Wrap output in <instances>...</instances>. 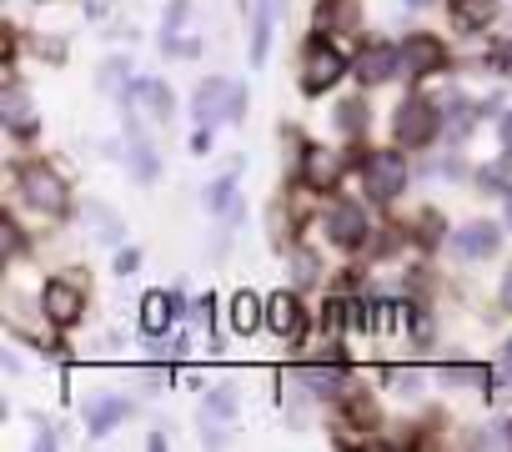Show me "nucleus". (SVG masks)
Masks as SVG:
<instances>
[{"mask_svg": "<svg viewBox=\"0 0 512 452\" xmlns=\"http://www.w3.org/2000/svg\"><path fill=\"white\" fill-rule=\"evenodd\" d=\"M206 412H216V417H231V412H236V397H231L226 387H216V392L206 397Z\"/></svg>", "mask_w": 512, "mask_h": 452, "instance_id": "29", "label": "nucleus"}, {"mask_svg": "<svg viewBox=\"0 0 512 452\" xmlns=\"http://www.w3.org/2000/svg\"><path fill=\"white\" fill-rule=\"evenodd\" d=\"M121 106H126V126H131V131H141V116H146L151 126H166V121L176 116V96H171V86L156 81V76L136 81V86L126 91Z\"/></svg>", "mask_w": 512, "mask_h": 452, "instance_id": "3", "label": "nucleus"}, {"mask_svg": "<svg viewBox=\"0 0 512 452\" xmlns=\"http://www.w3.org/2000/svg\"><path fill=\"white\" fill-rule=\"evenodd\" d=\"M277 11H282V0H256V16H251V66H267V56H272Z\"/></svg>", "mask_w": 512, "mask_h": 452, "instance_id": "15", "label": "nucleus"}, {"mask_svg": "<svg viewBox=\"0 0 512 452\" xmlns=\"http://www.w3.org/2000/svg\"><path fill=\"white\" fill-rule=\"evenodd\" d=\"M342 76H347L342 51H337V46H327L322 36H312V41H307V51H302V91H307V96H322V91H332Z\"/></svg>", "mask_w": 512, "mask_h": 452, "instance_id": "5", "label": "nucleus"}, {"mask_svg": "<svg viewBox=\"0 0 512 452\" xmlns=\"http://www.w3.org/2000/svg\"><path fill=\"white\" fill-rule=\"evenodd\" d=\"M267 327H272L277 337L297 342V337H302V327H307L302 297H297V292H272V297H267Z\"/></svg>", "mask_w": 512, "mask_h": 452, "instance_id": "13", "label": "nucleus"}, {"mask_svg": "<svg viewBox=\"0 0 512 452\" xmlns=\"http://www.w3.org/2000/svg\"><path fill=\"white\" fill-rule=\"evenodd\" d=\"M402 317H407V307H402V302H392V297L372 302V332H397V327H402Z\"/></svg>", "mask_w": 512, "mask_h": 452, "instance_id": "24", "label": "nucleus"}, {"mask_svg": "<svg viewBox=\"0 0 512 452\" xmlns=\"http://www.w3.org/2000/svg\"><path fill=\"white\" fill-rule=\"evenodd\" d=\"M16 252H21V226L6 221V257H16Z\"/></svg>", "mask_w": 512, "mask_h": 452, "instance_id": "36", "label": "nucleus"}, {"mask_svg": "<svg viewBox=\"0 0 512 452\" xmlns=\"http://www.w3.org/2000/svg\"><path fill=\"white\" fill-rule=\"evenodd\" d=\"M437 131H442V111H437L427 96H407V101L397 106V116H392V136H397L402 151H422V146H432Z\"/></svg>", "mask_w": 512, "mask_h": 452, "instance_id": "2", "label": "nucleus"}, {"mask_svg": "<svg viewBox=\"0 0 512 452\" xmlns=\"http://www.w3.org/2000/svg\"><path fill=\"white\" fill-rule=\"evenodd\" d=\"M357 81L362 86H382V81H392L397 71H402V46H387V41H367L362 51H357Z\"/></svg>", "mask_w": 512, "mask_h": 452, "instance_id": "9", "label": "nucleus"}, {"mask_svg": "<svg viewBox=\"0 0 512 452\" xmlns=\"http://www.w3.org/2000/svg\"><path fill=\"white\" fill-rule=\"evenodd\" d=\"M367 126H372V111H367L362 96H352V101L337 106V131H342V136H362Z\"/></svg>", "mask_w": 512, "mask_h": 452, "instance_id": "22", "label": "nucleus"}, {"mask_svg": "<svg viewBox=\"0 0 512 452\" xmlns=\"http://www.w3.org/2000/svg\"><path fill=\"white\" fill-rule=\"evenodd\" d=\"M342 402H347V417H352V422H362V427H377V422H382V407H377L367 392H347Z\"/></svg>", "mask_w": 512, "mask_h": 452, "instance_id": "25", "label": "nucleus"}, {"mask_svg": "<svg viewBox=\"0 0 512 452\" xmlns=\"http://www.w3.org/2000/svg\"><path fill=\"white\" fill-rule=\"evenodd\" d=\"M342 156L332 151V146H307V156H302V186H312V191H332L337 181H342Z\"/></svg>", "mask_w": 512, "mask_h": 452, "instance_id": "12", "label": "nucleus"}, {"mask_svg": "<svg viewBox=\"0 0 512 452\" xmlns=\"http://www.w3.org/2000/svg\"><path fill=\"white\" fill-rule=\"evenodd\" d=\"M447 11H452V21L462 31H482L492 21V11H497V0H447Z\"/></svg>", "mask_w": 512, "mask_h": 452, "instance_id": "21", "label": "nucleus"}, {"mask_svg": "<svg viewBox=\"0 0 512 452\" xmlns=\"http://www.w3.org/2000/svg\"><path fill=\"white\" fill-rule=\"evenodd\" d=\"M41 307H46V317H51L56 327H76L81 312H86V292H81L71 277H51L46 292H41Z\"/></svg>", "mask_w": 512, "mask_h": 452, "instance_id": "8", "label": "nucleus"}, {"mask_svg": "<svg viewBox=\"0 0 512 452\" xmlns=\"http://www.w3.org/2000/svg\"><path fill=\"white\" fill-rule=\"evenodd\" d=\"M136 267H141V252H136V247H121V252H116V277H131Z\"/></svg>", "mask_w": 512, "mask_h": 452, "instance_id": "30", "label": "nucleus"}, {"mask_svg": "<svg viewBox=\"0 0 512 452\" xmlns=\"http://www.w3.org/2000/svg\"><path fill=\"white\" fill-rule=\"evenodd\" d=\"M16 191L36 206V211H46V216H61L66 206H71V191H66V181L51 171V166H41V161H26L21 171H16Z\"/></svg>", "mask_w": 512, "mask_h": 452, "instance_id": "4", "label": "nucleus"}, {"mask_svg": "<svg viewBox=\"0 0 512 452\" xmlns=\"http://www.w3.org/2000/svg\"><path fill=\"white\" fill-rule=\"evenodd\" d=\"M312 21H317V36H342L362 26V11H357V0H317Z\"/></svg>", "mask_w": 512, "mask_h": 452, "instance_id": "16", "label": "nucleus"}, {"mask_svg": "<svg viewBox=\"0 0 512 452\" xmlns=\"http://www.w3.org/2000/svg\"><path fill=\"white\" fill-rule=\"evenodd\" d=\"M191 116L196 126H216V121H241L246 116V86L226 81V76H206L191 96Z\"/></svg>", "mask_w": 512, "mask_h": 452, "instance_id": "1", "label": "nucleus"}, {"mask_svg": "<svg viewBox=\"0 0 512 452\" xmlns=\"http://www.w3.org/2000/svg\"><path fill=\"white\" fill-rule=\"evenodd\" d=\"M447 66V46H442V36H432V31H412L407 41H402V71H412V76H432V71H442Z\"/></svg>", "mask_w": 512, "mask_h": 452, "instance_id": "11", "label": "nucleus"}, {"mask_svg": "<svg viewBox=\"0 0 512 452\" xmlns=\"http://www.w3.org/2000/svg\"><path fill=\"white\" fill-rule=\"evenodd\" d=\"M176 312H181V292H146L141 297V327L151 337H161L176 322Z\"/></svg>", "mask_w": 512, "mask_h": 452, "instance_id": "17", "label": "nucleus"}, {"mask_svg": "<svg viewBox=\"0 0 512 452\" xmlns=\"http://www.w3.org/2000/svg\"><path fill=\"white\" fill-rule=\"evenodd\" d=\"M362 176H367V191L377 201H392L407 191V156L402 151H367L362 156Z\"/></svg>", "mask_w": 512, "mask_h": 452, "instance_id": "6", "label": "nucleus"}, {"mask_svg": "<svg viewBox=\"0 0 512 452\" xmlns=\"http://www.w3.org/2000/svg\"><path fill=\"white\" fill-rule=\"evenodd\" d=\"M387 382H392L397 392H422V372H417V367H392Z\"/></svg>", "mask_w": 512, "mask_h": 452, "instance_id": "28", "label": "nucleus"}, {"mask_svg": "<svg viewBox=\"0 0 512 452\" xmlns=\"http://www.w3.org/2000/svg\"><path fill=\"white\" fill-rule=\"evenodd\" d=\"M226 317H231V332H236V337H251L256 327H262V322H267V302H262V297H256V292H246V287H241V292L231 297V307H226Z\"/></svg>", "mask_w": 512, "mask_h": 452, "instance_id": "18", "label": "nucleus"}, {"mask_svg": "<svg viewBox=\"0 0 512 452\" xmlns=\"http://www.w3.org/2000/svg\"><path fill=\"white\" fill-rule=\"evenodd\" d=\"M487 61H492L497 71H507V76H512V41H502V46H492V56H487Z\"/></svg>", "mask_w": 512, "mask_h": 452, "instance_id": "34", "label": "nucleus"}, {"mask_svg": "<svg viewBox=\"0 0 512 452\" xmlns=\"http://www.w3.org/2000/svg\"><path fill=\"white\" fill-rule=\"evenodd\" d=\"M412 337H417V342H422V347H427V342H432V317H427V312H422V307H412Z\"/></svg>", "mask_w": 512, "mask_h": 452, "instance_id": "31", "label": "nucleus"}, {"mask_svg": "<svg viewBox=\"0 0 512 452\" xmlns=\"http://www.w3.org/2000/svg\"><path fill=\"white\" fill-rule=\"evenodd\" d=\"M126 161H131L136 181H156V171H161V166H156V156H151V146H146L141 136H136V141L126 146Z\"/></svg>", "mask_w": 512, "mask_h": 452, "instance_id": "23", "label": "nucleus"}, {"mask_svg": "<svg viewBox=\"0 0 512 452\" xmlns=\"http://www.w3.org/2000/svg\"><path fill=\"white\" fill-rule=\"evenodd\" d=\"M206 206H211V211H231V206H236V176H221V181H211V191H206Z\"/></svg>", "mask_w": 512, "mask_h": 452, "instance_id": "26", "label": "nucleus"}, {"mask_svg": "<svg viewBox=\"0 0 512 452\" xmlns=\"http://www.w3.org/2000/svg\"><path fill=\"white\" fill-rule=\"evenodd\" d=\"M126 66H131V61H106V71H101V86H106V91H116V81H126Z\"/></svg>", "mask_w": 512, "mask_h": 452, "instance_id": "32", "label": "nucleus"}, {"mask_svg": "<svg viewBox=\"0 0 512 452\" xmlns=\"http://www.w3.org/2000/svg\"><path fill=\"white\" fill-rule=\"evenodd\" d=\"M502 312H512V267H507V277H502Z\"/></svg>", "mask_w": 512, "mask_h": 452, "instance_id": "39", "label": "nucleus"}, {"mask_svg": "<svg viewBox=\"0 0 512 452\" xmlns=\"http://www.w3.org/2000/svg\"><path fill=\"white\" fill-rule=\"evenodd\" d=\"M507 226H512V191H507Z\"/></svg>", "mask_w": 512, "mask_h": 452, "instance_id": "40", "label": "nucleus"}, {"mask_svg": "<svg viewBox=\"0 0 512 452\" xmlns=\"http://www.w3.org/2000/svg\"><path fill=\"white\" fill-rule=\"evenodd\" d=\"M191 151H196V156L211 151V126H196V131H191Z\"/></svg>", "mask_w": 512, "mask_h": 452, "instance_id": "35", "label": "nucleus"}, {"mask_svg": "<svg viewBox=\"0 0 512 452\" xmlns=\"http://www.w3.org/2000/svg\"><path fill=\"white\" fill-rule=\"evenodd\" d=\"M0 116H6V126H11L21 141H31V136L41 131V121L31 116V101H26L21 86H6V96H0Z\"/></svg>", "mask_w": 512, "mask_h": 452, "instance_id": "19", "label": "nucleus"}, {"mask_svg": "<svg viewBox=\"0 0 512 452\" xmlns=\"http://www.w3.org/2000/svg\"><path fill=\"white\" fill-rule=\"evenodd\" d=\"M502 247V226L497 221H467L457 226V237H452V257L457 262H482Z\"/></svg>", "mask_w": 512, "mask_h": 452, "instance_id": "10", "label": "nucleus"}, {"mask_svg": "<svg viewBox=\"0 0 512 452\" xmlns=\"http://www.w3.org/2000/svg\"><path fill=\"white\" fill-rule=\"evenodd\" d=\"M131 417V402H121V397H101L91 412H86V427H91V437H106L116 422H126Z\"/></svg>", "mask_w": 512, "mask_h": 452, "instance_id": "20", "label": "nucleus"}, {"mask_svg": "<svg viewBox=\"0 0 512 452\" xmlns=\"http://www.w3.org/2000/svg\"><path fill=\"white\" fill-rule=\"evenodd\" d=\"M367 232H372V221H367V211H362V201H332L327 206V237L337 242V247H362L367 242Z\"/></svg>", "mask_w": 512, "mask_h": 452, "instance_id": "7", "label": "nucleus"}, {"mask_svg": "<svg viewBox=\"0 0 512 452\" xmlns=\"http://www.w3.org/2000/svg\"><path fill=\"white\" fill-rule=\"evenodd\" d=\"M302 382H307V392L312 397H327V402H337V397H347V387H352V377H347V367L342 362H317V367H307L302 372Z\"/></svg>", "mask_w": 512, "mask_h": 452, "instance_id": "14", "label": "nucleus"}, {"mask_svg": "<svg viewBox=\"0 0 512 452\" xmlns=\"http://www.w3.org/2000/svg\"><path fill=\"white\" fill-rule=\"evenodd\" d=\"M297 282H302V287L317 282V257H312V252H297Z\"/></svg>", "mask_w": 512, "mask_h": 452, "instance_id": "33", "label": "nucleus"}, {"mask_svg": "<svg viewBox=\"0 0 512 452\" xmlns=\"http://www.w3.org/2000/svg\"><path fill=\"white\" fill-rule=\"evenodd\" d=\"M502 442H512V422H507V432H502Z\"/></svg>", "mask_w": 512, "mask_h": 452, "instance_id": "41", "label": "nucleus"}, {"mask_svg": "<svg viewBox=\"0 0 512 452\" xmlns=\"http://www.w3.org/2000/svg\"><path fill=\"white\" fill-rule=\"evenodd\" d=\"M502 151H507V156H512V111H507V116H502Z\"/></svg>", "mask_w": 512, "mask_h": 452, "instance_id": "38", "label": "nucleus"}, {"mask_svg": "<svg viewBox=\"0 0 512 452\" xmlns=\"http://www.w3.org/2000/svg\"><path fill=\"white\" fill-rule=\"evenodd\" d=\"M186 16H191V0H171V6H166V21H161V41H176V31H181Z\"/></svg>", "mask_w": 512, "mask_h": 452, "instance_id": "27", "label": "nucleus"}, {"mask_svg": "<svg viewBox=\"0 0 512 452\" xmlns=\"http://www.w3.org/2000/svg\"><path fill=\"white\" fill-rule=\"evenodd\" d=\"M502 377H507V382H512V337H507V342H502Z\"/></svg>", "mask_w": 512, "mask_h": 452, "instance_id": "37", "label": "nucleus"}]
</instances>
